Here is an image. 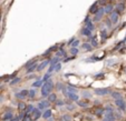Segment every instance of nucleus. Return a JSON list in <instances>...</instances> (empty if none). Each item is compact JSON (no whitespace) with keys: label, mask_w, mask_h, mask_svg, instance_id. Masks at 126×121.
Segmentation results:
<instances>
[{"label":"nucleus","mask_w":126,"mask_h":121,"mask_svg":"<svg viewBox=\"0 0 126 121\" xmlns=\"http://www.w3.org/2000/svg\"><path fill=\"white\" fill-rule=\"evenodd\" d=\"M81 96L85 98H91L92 97V93L91 92H88V91H84L83 93H81Z\"/></svg>","instance_id":"473e14b6"},{"label":"nucleus","mask_w":126,"mask_h":121,"mask_svg":"<svg viewBox=\"0 0 126 121\" xmlns=\"http://www.w3.org/2000/svg\"><path fill=\"white\" fill-rule=\"evenodd\" d=\"M28 91H29V90H21L19 93H16V98H19V99H24V98L28 97Z\"/></svg>","instance_id":"9d476101"},{"label":"nucleus","mask_w":126,"mask_h":121,"mask_svg":"<svg viewBox=\"0 0 126 121\" xmlns=\"http://www.w3.org/2000/svg\"><path fill=\"white\" fill-rule=\"evenodd\" d=\"M118 19H119L118 13L116 11H112V13H110V21H112V24H117Z\"/></svg>","instance_id":"0eeeda50"},{"label":"nucleus","mask_w":126,"mask_h":121,"mask_svg":"<svg viewBox=\"0 0 126 121\" xmlns=\"http://www.w3.org/2000/svg\"><path fill=\"white\" fill-rule=\"evenodd\" d=\"M60 68H62V64H60L59 62H58V63H56V64H55V69H54V71H55V72L59 71Z\"/></svg>","instance_id":"f704fd0d"},{"label":"nucleus","mask_w":126,"mask_h":121,"mask_svg":"<svg viewBox=\"0 0 126 121\" xmlns=\"http://www.w3.org/2000/svg\"><path fill=\"white\" fill-rule=\"evenodd\" d=\"M26 107H27V106L25 105L24 102H19V103H18V109H19L21 112H24L25 110H26Z\"/></svg>","instance_id":"a878e982"},{"label":"nucleus","mask_w":126,"mask_h":121,"mask_svg":"<svg viewBox=\"0 0 126 121\" xmlns=\"http://www.w3.org/2000/svg\"><path fill=\"white\" fill-rule=\"evenodd\" d=\"M16 74H17V72H14L11 76H9V79H11V80H12L14 78H16Z\"/></svg>","instance_id":"c03bdc74"},{"label":"nucleus","mask_w":126,"mask_h":121,"mask_svg":"<svg viewBox=\"0 0 126 121\" xmlns=\"http://www.w3.org/2000/svg\"><path fill=\"white\" fill-rule=\"evenodd\" d=\"M12 118H14V114H12V112L10 111V110L6 111L2 116V120H11Z\"/></svg>","instance_id":"1a4fd4ad"},{"label":"nucleus","mask_w":126,"mask_h":121,"mask_svg":"<svg viewBox=\"0 0 126 121\" xmlns=\"http://www.w3.org/2000/svg\"><path fill=\"white\" fill-rule=\"evenodd\" d=\"M29 117H30V119H31L32 121L38 120V119L41 117V112H40V110L37 109V108H35V109L32 110V112H31V113L29 114Z\"/></svg>","instance_id":"f03ea898"},{"label":"nucleus","mask_w":126,"mask_h":121,"mask_svg":"<svg viewBox=\"0 0 126 121\" xmlns=\"http://www.w3.org/2000/svg\"><path fill=\"white\" fill-rule=\"evenodd\" d=\"M124 9H125V5H124V2H121L117 5L116 7V12L117 13H121V12L124 11Z\"/></svg>","instance_id":"dca6fc26"},{"label":"nucleus","mask_w":126,"mask_h":121,"mask_svg":"<svg viewBox=\"0 0 126 121\" xmlns=\"http://www.w3.org/2000/svg\"><path fill=\"white\" fill-rule=\"evenodd\" d=\"M98 10V8H97V2H95V3H93V6L91 7V9H89V12L91 13H96V11Z\"/></svg>","instance_id":"5701e85b"},{"label":"nucleus","mask_w":126,"mask_h":121,"mask_svg":"<svg viewBox=\"0 0 126 121\" xmlns=\"http://www.w3.org/2000/svg\"><path fill=\"white\" fill-rule=\"evenodd\" d=\"M115 105L117 106V108H119V109H121V111H123V112L126 111V102L124 101L123 99L115 100Z\"/></svg>","instance_id":"7ed1b4c3"},{"label":"nucleus","mask_w":126,"mask_h":121,"mask_svg":"<svg viewBox=\"0 0 126 121\" xmlns=\"http://www.w3.org/2000/svg\"><path fill=\"white\" fill-rule=\"evenodd\" d=\"M67 97H68L71 101H78V100H79V97H78V95H77V93H68V95H67Z\"/></svg>","instance_id":"ddd939ff"},{"label":"nucleus","mask_w":126,"mask_h":121,"mask_svg":"<svg viewBox=\"0 0 126 121\" xmlns=\"http://www.w3.org/2000/svg\"><path fill=\"white\" fill-rule=\"evenodd\" d=\"M106 24H107V27H108V28H110V27H112V21H110V19H107L106 20Z\"/></svg>","instance_id":"a19ab883"},{"label":"nucleus","mask_w":126,"mask_h":121,"mask_svg":"<svg viewBox=\"0 0 126 121\" xmlns=\"http://www.w3.org/2000/svg\"><path fill=\"white\" fill-rule=\"evenodd\" d=\"M50 106V102L48 101V100H43V101H40L37 105V109L39 110H44V109H48Z\"/></svg>","instance_id":"39448f33"},{"label":"nucleus","mask_w":126,"mask_h":121,"mask_svg":"<svg viewBox=\"0 0 126 121\" xmlns=\"http://www.w3.org/2000/svg\"><path fill=\"white\" fill-rule=\"evenodd\" d=\"M110 96H112L113 98H114L115 100H117V99H123L122 98V93L121 92H118V91H110Z\"/></svg>","instance_id":"f8f14e48"},{"label":"nucleus","mask_w":126,"mask_h":121,"mask_svg":"<svg viewBox=\"0 0 126 121\" xmlns=\"http://www.w3.org/2000/svg\"><path fill=\"white\" fill-rule=\"evenodd\" d=\"M67 109L70 110V111H73V110H75V106H73V105H67Z\"/></svg>","instance_id":"ea45409f"},{"label":"nucleus","mask_w":126,"mask_h":121,"mask_svg":"<svg viewBox=\"0 0 126 121\" xmlns=\"http://www.w3.org/2000/svg\"><path fill=\"white\" fill-rule=\"evenodd\" d=\"M47 98H48L47 100L50 102V103H51V102H55L56 100H57V96H56V93H50Z\"/></svg>","instance_id":"a211bd4d"},{"label":"nucleus","mask_w":126,"mask_h":121,"mask_svg":"<svg viewBox=\"0 0 126 121\" xmlns=\"http://www.w3.org/2000/svg\"><path fill=\"white\" fill-rule=\"evenodd\" d=\"M71 117L69 116V114H64V116L60 118V120H63V121H71Z\"/></svg>","instance_id":"cd10ccee"},{"label":"nucleus","mask_w":126,"mask_h":121,"mask_svg":"<svg viewBox=\"0 0 126 121\" xmlns=\"http://www.w3.org/2000/svg\"><path fill=\"white\" fill-rule=\"evenodd\" d=\"M78 45H79V40H77V39H76V40H75L74 42L71 43V48H76Z\"/></svg>","instance_id":"4c0bfd02"},{"label":"nucleus","mask_w":126,"mask_h":121,"mask_svg":"<svg viewBox=\"0 0 126 121\" xmlns=\"http://www.w3.org/2000/svg\"><path fill=\"white\" fill-rule=\"evenodd\" d=\"M70 52H71V55H73V56H76L77 53H78V49H77V48H71Z\"/></svg>","instance_id":"c9c22d12"},{"label":"nucleus","mask_w":126,"mask_h":121,"mask_svg":"<svg viewBox=\"0 0 126 121\" xmlns=\"http://www.w3.org/2000/svg\"><path fill=\"white\" fill-rule=\"evenodd\" d=\"M41 85H43V81H41V80L35 81V82L32 83V87H33V88H36V87H37V88H39V87H41Z\"/></svg>","instance_id":"c756f323"},{"label":"nucleus","mask_w":126,"mask_h":121,"mask_svg":"<svg viewBox=\"0 0 126 121\" xmlns=\"http://www.w3.org/2000/svg\"><path fill=\"white\" fill-rule=\"evenodd\" d=\"M102 36H103V38H106V30H103L102 31Z\"/></svg>","instance_id":"a18cd8bd"},{"label":"nucleus","mask_w":126,"mask_h":121,"mask_svg":"<svg viewBox=\"0 0 126 121\" xmlns=\"http://www.w3.org/2000/svg\"><path fill=\"white\" fill-rule=\"evenodd\" d=\"M66 90H67L68 93H77L78 92V89L75 88V87H71V85H68V87L66 88Z\"/></svg>","instance_id":"f3484780"},{"label":"nucleus","mask_w":126,"mask_h":121,"mask_svg":"<svg viewBox=\"0 0 126 121\" xmlns=\"http://www.w3.org/2000/svg\"><path fill=\"white\" fill-rule=\"evenodd\" d=\"M35 96H36V91L33 90V89H31V90L28 91V97L29 98H33Z\"/></svg>","instance_id":"7c9ffc66"},{"label":"nucleus","mask_w":126,"mask_h":121,"mask_svg":"<svg viewBox=\"0 0 126 121\" xmlns=\"http://www.w3.org/2000/svg\"><path fill=\"white\" fill-rule=\"evenodd\" d=\"M50 77H51V73H49V72H48V73H46L45 76H44V81H47V80H49V78Z\"/></svg>","instance_id":"e433bc0d"},{"label":"nucleus","mask_w":126,"mask_h":121,"mask_svg":"<svg viewBox=\"0 0 126 121\" xmlns=\"http://www.w3.org/2000/svg\"><path fill=\"white\" fill-rule=\"evenodd\" d=\"M77 102V105L79 106V107H83V108H87L91 106V103L88 101H85V100H83V101H76Z\"/></svg>","instance_id":"2eb2a0df"},{"label":"nucleus","mask_w":126,"mask_h":121,"mask_svg":"<svg viewBox=\"0 0 126 121\" xmlns=\"http://www.w3.org/2000/svg\"><path fill=\"white\" fill-rule=\"evenodd\" d=\"M115 62V60H110V61H107V64H108V66H110V64H113Z\"/></svg>","instance_id":"49530a36"},{"label":"nucleus","mask_w":126,"mask_h":121,"mask_svg":"<svg viewBox=\"0 0 126 121\" xmlns=\"http://www.w3.org/2000/svg\"><path fill=\"white\" fill-rule=\"evenodd\" d=\"M80 33H81V35H84V36L91 37V35H92V31H91V30H88L87 28H83V29H81V31H80Z\"/></svg>","instance_id":"6ab92c4d"},{"label":"nucleus","mask_w":126,"mask_h":121,"mask_svg":"<svg viewBox=\"0 0 126 121\" xmlns=\"http://www.w3.org/2000/svg\"><path fill=\"white\" fill-rule=\"evenodd\" d=\"M97 47V41H96V38L94 37V38H92V47Z\"/></svg>","instance_id":"58836bf2"},{"label":"nucleus","mask_w":126,"mask_h":121,"mask_svg":"<svg viewBox=\"0 0 126 121\" xmlns=\"http://www.w3.org/2000/svg\"><path fill=\"white\" fill-rule=\"evenodd\" d=\"M95 113L97 117H102L103 114L105 113V109H103V108H97V109L95 110Z\"/></svg>","instance_id":"aec40b11"},{"label":"nucleus","mask_w":126,"mask_h":121,"mask_svg":"<svg viewBox=\"0 0 126 121\" xmlns=\"http://www.w3.org/2000/svg\"><path fill=\"white\" fill-rule=\"evenodd\" d=\"M35 109V108H33V106H31V105H29V106H27L26 107V110H25V111H26V116H28L29 117V114L31 113V112H32V110Z\"/></svg>","instance_id":"412c9836"},{"label":"nucleus","mask_w":126,"mask_h":121,"mask_svg":"<svg viewBox=\"0 0 126 121\" xmlns=\"http://www.w3.org/2000/svg\"><path fill=\"white\" fill-rule=\"evenodd\" d=\"M56 105H57V106H63V105H65V101H63V100H59L58 102H56Z\"/></svg>","instance_id":"79ce46f5"},{"label":"nucleus","mask_w":126,"mask_h":121,"mask_svg":"<svg viewBox=\"0 0 126 121\" xmlns=\"http://www.w3.org/2000/svg\"><path fill=\"white\" fill-rule=\"evenodd\" d=\"M49 63H50V60H45V61H43L40 64L37 66V71H43L44 69H45Z\"/></svg>","instance_id":"6e6552de"},{"label":"nucleus","mask_w":126,"mask_h":121,"mask_svg":"<svg viewBox=\"0 0 126 121\" xmlns=\"http://www.w3.org/2000/svg\"><path fill=\"white\" fill-rule=\"evenodd\" d=\"M52 89H54V82L51 80L45 81V83L41 85V96L43 97H48L51 93Z\"/></svg>","instance_id":"f257e3e1"},{"label":"nucleus","mask_w":126,"mask_h":121,"mask_svg":"<svg viewBox=\"0 0 126 121\" xmlns=\"http://www.w3.org/2000/svg\"><path fill=\"white\" fill-rule=\"evenodd\" d=\"M81 48H84L86 51H91V50L93 49L91 43H83V45H81Z\"/></svg>","instance_id":"4be33fe9"},{"label":"nucleus","mask_w":126,"mask_h":121,"mask_svg":"<svg viewBox=\"0 0 126 121\" xmlns=\"http://www.w3.org/2000/svg\"><path fill=\"white\" fill-rule=\"evenodd\" d=\"M94 92L97 96H105V95H107V93H110V90L108 88H97L94 90Z\"/></svg>","instance_id":"20e7f679"},{"label":"nucleus","mask_w":126,"mask_h":121,"mask_svg":"<svg viewBox=\"0 0 126 121\" xmlns=\"http://www.w3.org/2000/svg\"><path fill=\"white\" fill-rule=\"evenodd\" d=\"M60 121H63V120H60Z\"/></svg>","instance_id":"8fccbe9b"},{"label":"nucleus","mask_w":126,"mask_h":121,"mask_svg":"<svg viewBox=\"0 0 126 121\" xmlns=\"http://www.w3.org/2000/svg\"><path fill=\"white\" fill-rule=\"evenodd\" d=\"M104 13H105L104 8H98V10L96 11V13H95V17H94V21H99V20L103 18Z\"/></svg>","instance_id":"423d86ee"},{"label":"nucleus","mask_w":126,"mask_h":121,"mask_svg":"<svg viewBox=\"0 0 126 121\" xmlns=\"http://www.w3.org/2000/svg\"><path fill=\"white\" fill-rule=\"evenodd\" d=\"M104 11H105V13H112V11H113V6H112V5H107L106 7L104 8Z\"/></svg>","instance_id":"b1692460"},{"label":"nucleus","mask_w":126,"mask_h":121,"mask_svg":"<svg viewBox=\"0 0 126 121\" xmlns=\"http://www.w3.org/2000/svg\"><path fill=\"white\" fill-rule=\"evenodd\" d=\"M37 61H38V58H33V59L29 60L28 62H26V64H25V68L28 69L29 67H31V66H33V64L37 63Z\"/></svg>","instance_id":"9b49d317"},{"label":"nucleus","mask_w":126,"mask_h":121,"mask_svg":"<svg viewBox=\"0 0 126 121\" xmlns=\"http://www.w3.org/2000/svg\"><path fill=\"white\" fill-rule=\"evenodd\" d=\"M56 56H57V57H59V56H64V57H66V53H65V51L63 50V48H60V50L56 53Z\"/></svg>","instance_id":"2f4dec72"},{"label":"nucleus","mask_w":126,"mask_h":121,"mask_svg":"<svg viewBox=\"0 0 126 121\" xmlns=\"http://www.w3.org/2000/svg\"><path fill=\"white\" fill-rule=\"evenodd\" d=\"M56 89H57V90H63V89H64V83L58 82L57 85H56Z\"/></svg>","instance_id":"72a5a7b5"},{"label":"nucleus","mask_w":126,"mask_h":121,"mask_svg":"<svg viewBox=\"0 0 126 121\" xmlns=\"http://www.w3.org/2000/svg\"><path fill=\"white\" fill-rule=\"evenodd\" d=\"M2 121H11V120H2Z\"/></svg>","instance_id":"09e8293b"},{"label":"nucleus","mask_w":126,"mask_h":121,"mask_svg":"<svg viewBox=\"0 0 126 121\" xmlns=\"http://www.w3.org/2000/svg\"><path fill=\"white\" fill-rule=\"evenodd\" d=\"M20 80H21L20 78L16 77V78H14L12 80H10V83H9V85H17L18 82H20Z\"/></svg>","instance_id":"393cba45"},{"label":"nucleus","mask_w":126,"mask_h":121,"mask_svg":"<svg viewBox=\"0 0 126 121\" xmlns=\"http://www.w3.org/2000/svg\"><path fill=\"white\" fill-rule=\"evenodd\" d=\"M104 121H112V120H108V119H106V118H105V119H104Z\"/></svg>","instance_id":"de8ad7c7"},{"label":"nucleus","mask_w":126,"mask_h":121,"mask_svg":"<svg viewBox=\"0 0 126 121\" xmlns=\"http://www.w3.org/2000/svg\"><path fill=\"white\" fill-rule=\"evenodd\" d=\"M22 121H32V120L30 119V117L26 116V117H25V119H22Z\"/></svg>","instance_id":"37998d69"},{"label":"nucleus","mask_w":126,"mask_h":121,"mask_svg":"<svg viewBox=\"0 0 126 121\" xmlns=\"http://www.w3.org/2000/svg\"><path fill=\"white\" fill-rule=\"evenodd\" d=\"M51 114H52L51 110H50V109H47V110H45V112H44L41 116H43L44 119H49V118H51Z\"/></svg>","instance_id":"4468645a"},{"label":"nucleus","mask_w":126,"mask_h":121,"mask_svg":"<svg viewBox=\"0 0 126 121\" xmlns=\"http://www.w3.org/2000/svg\"><path fill=\"white\" fill-rule=\"evenodd\" d=\"M22 118H24V112H21V113H20L18 117H15V118H12L11 121H20V120H22Z\"/></svg>","instance_id":"c85d7f7f"},{"label":"nucleus","mask_w":126,"mask_h":121,"mask_svg":"<svg viewBox=\"0 0 126 121\" xmlns=\"http://www.w3.org/2000/svg\"><path fill=\"white\" fill-rule=\"evenodd\" d=\"M37 66H38V64L36 63V64H33V66L29 67V68L27 69V74H28V73H30V72H32L33 70H36V69H37Z\"/></svg>","instance_id":"bb28decb"}]
</instances>
